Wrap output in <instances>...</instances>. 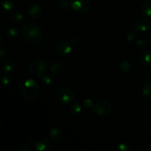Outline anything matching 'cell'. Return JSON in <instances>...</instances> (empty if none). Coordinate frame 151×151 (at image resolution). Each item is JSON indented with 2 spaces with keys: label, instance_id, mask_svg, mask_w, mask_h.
<instances>
[{
  "label": "cell",
  "instance_id": "obj_19",
  "mask_svg": "<svg viewBox=\"0 0 151 151\" xmlns=\"http://www.w3.org/2000/svg\"><path fill=\"white\" fill-rule=\"evenodd\" d=\"M53 75H47V74H44V75H41V77H39V78L41 79V81H42L43 83L45 84L46 86H50L52 85L54 83V78H53Z\"/></svg>",
  "mask_w": 151,
  "mask_h": 151
},
{
  "label": "cell",
  "instance_id": "obj_11",
  "mask_svg": "<svg viewBox=\"0 0 151 151\" xmlns=\"http://www.w3.org/2000/svg\"><path fill=\"white\" fill-rule=\"evenodd\" d=\"M51 147V143L47 139H41L38 140L35 145V149L37 151H49Z\"/></svg>",
  "mask_w": 151,
  "mask_h": 151
},
{
  "label": "cell",
  "instance_id": "obj_30",
  "mask_svg": "<svg viewBox=\"0 0 151 151\" xmlns=\"http://www.w3.org/2000/svg\"><path fill=\"white\" fill-rule=\"evenodd\" d=\"M78 41H78V38L76 36H73L70 38V43L73 46L77 45L78 44Z\"/></svg>",
  "mask_w": 151,
  "mask_h": 151
},
{
  "label": "cell",
  "instance_id": "obj_7",
  "mask_svg": "<svg viewBox=\"0 0 151 151\" xmlns=\"http://www.w3.org/2000/svg\"><path fill=\"white\" fill-rule=\"evenodd\" d=\"M72 46L70 41H62L58 43L55 46V51L60 55H66L72 51Z\"/></svg>",
  "mask_w": 151,
  "mask_h": 151
},
{
  "label": "cell",
  "instance_id": "obj_25",
  "mask_svg": "<svg viewBox=\"0 0 151 151\" xmlns=\"http://www.w3.org/2000/svg\"><path fill=\"white\" fill-rule=\"evenodd\" d=\"M10 74H6L1 77V83L4 86H10L13 83V78L9 75Z\"/></svg>",
  "mask_w": 151,
  "mask_h": 151
},
{
  "label": "cell",
  "instance_id": "obj_23",
  "mask_svg": "<svg viewBox=\"0 0 151 151\" xmlns=\"http://www.w3.org/2000/svg\"><path fill=\"white\" fill-rule=\"evenodd\" d=\"M119 67L121 72H123V73H127L131 69V63H130V62L128 60H123V61H122L119 63Z\"/></svg>",
  "mask_w": 151,
  "mask_h": 151
},
{
  "label": "cell",
  "instance_id": "obj_18",
  "mask_svg": "<svg viewBox=\"0 0 151 151\" xmlns=\"http://www.w3.org/2000/svg\"><path fill=\"white\" fill-rule=\"evenodd\" d=\"M20 31H19V28L16 27H11L9 28L7 31V37L9 39H15L19 36Z\"/></svg>",
  "mask_w": 151,
  "mask_h": 151
},
{
  "label": "cell",
  "instance_id": "obj_3",
  "mask_svg": "<svg viewBox=\"0 0 151 151\" xmlns=\"http://www.w3.org/2000/svg\"><path fill=\"white\" fill-rule=\"evenodd\" d=\"M29 71L37 77H41V75H44L47 72L48 69V65L47 62L42 58H35L29 63Z\"/></svg>",
  "mask_w": 151,
  "mask_h": 151
},
{
  "label": "cell",
  "instance_id": "obj_20",
  "mask_svg": "<svg viewBox=\"0 0 151 151\" xmlns=\"http://www.w3.org/2000/svg\"><path fill=\"white\" fill-rule=\"evenodd\" d=\"M82 111V106L79 103H75L71 106L70 113L73 116H78Z\"/></svg>",
  "mask_w": 151,
  "mask_h": 151
},
{
  "label": "cell",
  "instance_id": "obj_13",
  "mask_svg": "<svg viewBox=\"0 0 151 151\" xmlns=\"http://www.w3.org/2000/svg\"><path fill=\"white\" fill-rule=\"evenodd\" d=\"M14 4L10 0H4L1 4V13L9 14L14 10Z\"/></svg>",
  "mask_w": 151,
  "mask_h": 151
},
{
  "label": "cell",
  "instance_id": "obj_26",
  "mask_svg": "<svg viewBox=\"0 0 151 151\" xmlns=\"http://www.w3.org/2000/svg\"><path fill=\"white\" fill-rule=\"evenodd\" d=\"M83 106L84 107V109H90L91 108L94 107V102L90 98H85L83 100Z\"/></svg>",
  "mask_w": 151,
  "mask_h": 151
},
{
  "label": "cell",
  "instance_id": "obj_28",
  "mask_svg": "<svg viewBox=\"0 0 151 151\" xmlns=\"http://www.w3.org/2000/svg\"><path fill=\"white\" fill-rule=\"evenodd\" d=\"M116 151H129L130 147H128V145L125 144V143H119L116 146Z\"/></svg>",
  "mask_w": 151,
  "mask_h": 151
},
{
  "label": "cell",
  "instance_id": "obj_34",
  "mask_svg": "<svg viewBox=\"0 0 151 151\" xmlns=\"http://www.w3.org/2000/svg\"><path fill=\"white\" fill-rule=\"evenodd\" d=\"M150 137H151V128H150Z\"/></svg>",
  "mask_w": 151,
  "mask_h": 151
},
{
  "label": "cell",
  "instance_id": "obj_8",
  "mask_svg": "<svg viewBox=\"0 0 151 151\" xmlns=\"http://www.w3.org/2000/svg\"><path fill=\"white\" fill-rule=\"evenodd\" d=\"M151 27L150 21L145 18H140L137 19L134 24V28L139 32H146Z\"/></svg>",
  "mask_w": 151,
  "mask_h": 151
},
{
  "label": "cell",
  "instance_id": "obj_6",
  "mask_svg": "<svg viewBox=\"0 0 151 151\" xmlns=\"http://www.w3.org/2000/svg\"><path fill=\"white\" fill-rule=\"evenodd\" d=\"M90 7L91 4L89 0H71V8L77 13H87Z\"/></svg>",
  "mask_w": 151,
  "mask_h": 151
},
{
  "label": "cell",
  "instance_id": "obj_32",
  "mask_svg": "<svg viewBox=\"0 0 151 151\" xmlns=\"http://www.w3.org/2000/svg\"><path fill=\"white\" fill-rule=\"evenodd\" d=\"M149 43H150V44L151 45V35H150V38H149Z\"/></svg>",
  "mask_w": 151,
  "mask_h": 151
},
{
  "label": "cell",
  "instance_id": "obj_31",
  "mask_svg": "<svg viewBox=\"0 0 151 151\" xmlns=\"http://www.w3.org/2000/svg\"><path fill=\"white\" fill-rule=\"evenodd\" d=\"M19 151H32V147L29 145H23L19 148Z\"/></svg>",
  "mask_w": 151,
  "mask_h": 151
},
{
  "label": "cell",
  "instance_id": "obj_15",
  "mask_svg": "<svg viewBox=\"0 0 151 151\" xmlns=\"http://www.w3.org/2000/svg\"><path fill=\"white\" fill-rule=\"evenodd\" d=\"M142 94L143 98L151 100V81H147L142 87Z\"/></svg>",
  "mask_w": 151,
  "mask_h": 151
},
{
  "label": "cell",
  "instance_id": "obj_1",
  "mask_svg": "<svg viewBox=\"0 0 151 151\" xmlns=\"http://www.w3.org/2000/svg\"><path fill=\"white\" fill-rule=\"evenodd\" d=\"M22 35L24 39L32 44H38L43 39V31L41 27L33 22L26 24L22 27Z\"/></svg>",
  "mask_w": 151,
  "mask_h": 151
},
{
  "label": "cell",
  "instance_id": "obj_14",
  "mask_svg": "<svg viewBox=\"0 0 151 151\" xmlns=\"http://www.w3.org/2000/svg\"><path fill=\"white\" fill-rule=\"evenodd\" d=\"M139 62L143 66L145 67H148L151 66V51L147 50V51L143 52L142 54L141 55L139 58Z\"/></svg>",
  "mask_w": 151,
  "mask_h": 151
},
{
  "label": "cell",
  "instance_id": "obj_16",
  "mask_svg": "<svg viewBox=\"0 0 151 151\" xmlns=\"http://www.w3.org/2000/svg\"><path fill=\"white\" fill-rule=\"evenodd\" d=\"M14 67L15 64L13 60L7 59L5 61L3 62L2 65H1V71L4 74H10L14 69Z\"/></svg>",
  "mask_w": 151,
  "mask_h": 151
},
{
  "label": "cell",
  "instance_id": "obj_4",
  "mask_svg": "<svg viewBox=\"0 0 151 151\" xmlns=\"http://www.w3.org/2000/svg\"><path fill=\"white\" fill-rule=\"evenodd\" d=\"M57 98L63 104H69L75 100V94L72 89L68 87H61L57 91Z\"/></svg>",
  "mask_w": 151,
  "mask_h": 151
},
{
  "label": "cell",
  "instance_id": "obj_12",
  "mask_svg": "<svg viewBox=\"0 0 151 151\" xmlns=\"http://www.w3.org/2000/svg\"><path fill=\"white\" fill-rule=\"evenodd\" d=\"M64 65L60 62H55L52 63L50 69V74L53 76H58L63 73L64 70Z\"/></svg>",
  "mask_w": 151,
  "mask_h": 151
},
{
  "label": "cell",
  "instance_id": "obj_22",
  "mask_svg": "<svg viewBox=\"0 0 151 151\" xmlns=\"http://www.w3.org/2000/svg\"><path fill=\"white\" fill-rule=\"evenodd\" d=\"M11 19L14 23L18 24H21L24 21V16L21 13H15L13 14H12Z\"/></svg>",
  "mask_w": 151,
  "mask_h": 151
},
{
  "label": "cell",
  "instance_id": "obj_27",
  "mask_svg": "<svg viewBox=\"0 0 151 151\" xmlns=\"http://www.w3.org/2000/svg\"><path fill=\"white\" fill-rule=\"evenodd\" d=\"M137 46L139 50H145L147 47V42L144 38H140L137 41Z\"/></svg>",
  "mask_w": 151,
  "mask_h": 151
},
{
  "label": "cell",
  "instance_id": "obj_33",
  "mask_svg": "<svg viewBox=\"0 0 151 151\" xmlns=\"http://www.w3.org/2000/svg\"><path fill=\"white\" fill-rule=\"evenodd\" d=\"M44 1H51V0H44Z\"/></svg>",
  "mask_w": 151,
  "mask_h": 151
},
{
  "label": "cell",
  "instance_id": "obj_9",
  "mask_svg": "<svg viewBox=\"0 0 151 151\" xmlns=\"http://www.w3.org/2000/svg\"><path fill=\"white\" fill-rule=\"evenodd\" d=\"M49 137L53 142L58 144L63 140V133L59 128L54 127V128H52L49 131Z\"/></svg>",
  "mask_w": 151,
  "mask_h": 151
},
{
  "label": "cell",
  "instance_id": "obj_2",
  "mask_svg": "<svg viewBox=\"0 0 151 151\" xmlns=\"http://www.w3.org/2000/svg\"><path fill=\"white\" fill-rule=\"evenodd\" d=\"M41 90L39 83L33 79H28L22 85L21 91L22 97L27 101H34L38 96Z\"/></svg>",
  "mask_w": 151,
  "mask_h": 151
},
{
  "label": "cell",
  "instance_id": "obj_29",
  "mask_svg": "<svg viewBox=\"0 0 151 151\" xmlns=\"http://www.w3.org/2000/svg\"><path fill=\"white\" fill-rule=\"evenodd\" d=\"M7 56V52L4 49H1L0 50V60H5Z\"/></svg>",
  "mask_w": 151,
  "mask_h": 151
},
{
  "label": "cell",
  "instance_id": "obj_24",
  "mask_svg": "<svg viewBox=\"0 0 151 151\" xmlns=\"http://www.w3.org/2000/svg\"><path fill=\"white\" fill-rule=\"evenodd\" d=\"M125 37H126L127 41H129V42H133V41H136V40L137 39L138 35H137V33L136 32V31L129 30L127 32Z\"/></svg>",
  "mask_w": 151,
  "mask_h": 151
},
{
  "label": "cell",
  "instance_id": "obj_5",
  "mask_svg": "<svg viewBox=\"0 0 151 151\" xmlns=\"http://www.w3.org/2000/svg\"><path fill=\"white\" fill-rule=\"evenodd\" d=\"M111 111V105L106 100H101L94 104L93 112L99 116H105Z\"/></svg>",
  "mask_w": 151,
  "mask_h": 151
},
{
  "label": "cell",
  "instance_id": "obj_17",
  "mask_svg": "<svg viewBox=\"0 0 151 151\" xmlns=\"http://www.w3.org/2000/svg\"><path fill=\"white\" fill-rule=\"evenodd\" d=\"M59 7L63 13H68L70 11V0H59Z\"/></svg>",
  "mask_w": 151,
  "mask_h": 151
},
{
  "label": "cell",
  "instance_id": "obj_35",
  "mask_svg": "<svg viewBox=\"0 0 151 151\" xmlns=\"http://www.w3.org/2000/svg\"><path fill=\"white\" fill-rule=\"evenodd\" d=\"M150 150H151V145H150Z\"/></svg>",
  "mask_w": 151,
  "mask_h": 151
},
{
  "label": "cell",
  "instance_id": "obj_10",
  "mask_svg": "<svg viewBox=\"0 0 151 151\" xmlns=\"http://www.w3.org/2000/svg\"><path fill=\"white\" fill-rule=\"evenodd\" d=\"M42 7L38 4H32L29 6L27 10V14L28 17L32 19H37L40 18L42 15Z\"/></svg>",
  "mask_w": 151,
  "mask_h": 151
},
{
  "label": "cell",
  "instance_id": "obj_21",
  "mask_svg": "<svg viewBox=\"0 0 151 151\" xmlns=\"http://www.w3.org/2000/svg\"><path fill=\"white\" fill-rule=\"evenodd\" d=\"M141 10L145 16L151 17V1L145 2L142 5Z\"/></svg>",
  "mask_w": 151,
  "mask_h": 151
}]
</instances>
